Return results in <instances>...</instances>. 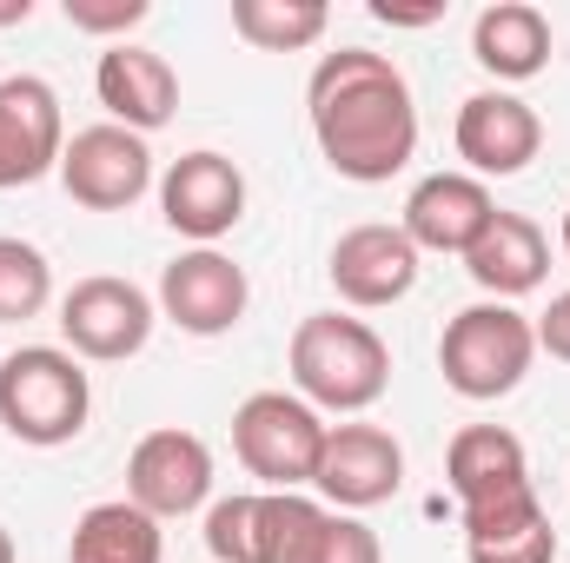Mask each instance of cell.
<instances>
[{"label":"cell","mask_w":570,"mask_h":563,"mask_svg":"<svg viewBox=\"0 0 570 563\" xmlns=\"http://www.w3.org/2000/svg\"><path fill=\"white\" fill-rule=\"evenodd\" d=\"M305 120H312L318 159L352 186H385L419 159L412 80L372 47H338L312 67Z\"/></svg>","instance_id":"6da1fadb"},{"label":"cell","mask_w":570,"mask_h":563,"mask_svg":"<svg viewBox=\"0 0 570 563\" xmlns=\"http://www.w3.org/2000/svg\"><path fill=\"white\" fill-rule=\"evenodd\" d=\"M292 385L312 412H338V418H358L385 398L392 385V352L385 338L365 325V318H345V312H312L298 318L292 332Z\"/></svg>","instance_id":"7a4b0ae2"},{"label":"cell","mask_w":570,"mask_h":563,"mask_svg":"<svg viewBox=\"0 0 570 563\" xmlns=\"http://www.w3.org/2000/svg\"><path fill=\"white\" fill-rule=\"evenodd\" d=\"M538 365V325L518 312V305H498V298H478L464 305L458 318H444V338H438V372L458 398L471 405H498L524 385V372Z\"/></svg>","instance_id":"3957f363"},{"label":"cell","mask_w":570,"mask_h":563,"mask_svg":"<svg viewBox=\"0 0 570 563\" xmlns=\"http://www.w3.org/2000/svg\"><path fill=\"white\" fill-rule=\"evenodd\" d=\"M94 412V385L80 372V358L67 345H20L0 358V424L7 437L33 444V451H53V444H73L87 431Z\"/></svg>","instance_id":"277c9868"},{"label":"cell","mask_w":570,"mask_h":563,"mask_svg":"<svg viewBox=\"0 0 570 563\" xmlns=\"http://www.w3.org/2000/svg\"><path fill=\"white\" fill-rule=\"evenodd\" d=\"M233 451L266 491H305L318 477L325 451V418L298 392H253L233 412Z\"/></svg>","instance_id":"5b68a950"},{"label":"cell","mask_w":570,"mask_h":563,"mask_svg":"<svg viewBox=\"0 0 570 563\" xmlns=\"http://www.w3.org/2000/svg\"><path fill=\"white\" fill-rule=\"evenodd\" d=\"M153 318H159V305H153L134 279H114V273L73 279V292L60 298V338H67V352L87 358V365L140 358L146 338H153Z\"/></svg>","instance_id":"8992f818"},{"label":"cell","mask_w":570,"mask_h":563,"mask_svg":"<svg viewBox=\"0 0 570 563\" xmlns=\"http://www.w3.org/2000/svg\"><path fill=\"white\" fill-rule=\"evenodd\" d=\"M312 491L358 517V511H379L405 491V444L385 431V424H325V451H318V477Z\"/></svg>","instance_id":"52a82bcc"},{"label":"cell","mask_w":570,"mask_h":563,"mask_svg":"<svg viewBox=\"0 0 570 563\" xmlns=\"http://www.w3.org/2000/svg\"><path fill=\"white\" fill-rule=\"evenodd\" d=\"M159 219L179 239H193V246H219L246 219V172L226 152H213V146L179 152L159 172Z\"/></svg>","instance_id":"ba28073f"},{"label":"cell","mask_w":570,"mask_h":563,"mask_svg":"<svg viewBox=\"0 0 570 563\" xmlns=\"http://www.w3.org/2000/svg\"><path fill=\"white\" fill-rule=\"evenodd\" d=\"M213 497V444L199 431L159 424L146 431L127 457V504H140L146 517H193Z\"/></svg>","instance_id":"9c48e42d"},{"label":"cell","mask_w":570,"mask_h":563,"mask_svg":"<svg viewBox=\"0 0 570 563\" xmlns=\"http://www.w3.org/2000/svg\"><path fill=\"white\" fill-rule=\"evenodd\" d=\"M60 186L73 206L87 213H127L140 206L146 186H153V146L127 127H80L67 152H60Z\"/></svg>","instance_id":"30bf717a"},{"label":"cell","mask_w":570,"mask_h":563,"mask_svg":"<svg viewBox=\"0 0 570 563\" xmlns=\"http://www.w3.org/2000/svg\"><path fill=\"white\" fill-rule=\"evenodd\" d=\"M153 305H159V318H173L193 338H226L246 318L253 285H246V266H233L219 246H193V253H179L159 273V298Z\"/></svg>","instance_id":"8fae6325"},{"label":"cell","mask_w":570,"mask_h":563,"mask_svg":"<svg viewBox=\"0 0 570 563\" xmlns=\"http://www.w3.org/2000/svg\"><path fill=\"white\" fill-rule=\"evenodd\" d=\"M451 140H458V159H464L471 179H518L544 152V120H538L531 100H518L504 87H484L458 107Z\"/></svg>","instance_id":"7c38bea8"},{"label":"cell","mask_w":570,"mask_h":563,"mask_svg":"<svg viewBox=\"0 0 570 563\" xmlns=\"http://www.w3.org/2000/svg\"><path fill=\"white\" fill-rule=\"evenodd\" d=\"M60 152H67L60 93H53L40 73L0 80V192L60 172Z\"/></svg>","instance_id":"4fadbf2b"},{"label":"cell","mask_w":570,"mask_h":563,"mask_svg":"<svg viewBox=\"0 0 570 563\" xmlns=\"http://www.w3.org/2000/svg\"><path fill=\"white\" fill-rule=\"evenodd\" d=\"M419 246L399 233V226H352L338 233L325 273H332V292L352 305V312H379V305H399L412 285H419Z\"/></svg>","instance_id":"5bb4252c"},{"label":"cell","mask_w":570,"mask_h":563,"mask_svg":"<svg viewBox=\"0 0 570 563\" xmlns=\"http://www.w3.org/2000/svg\"><path fill=\"white\" fill-rule=\"evenodd\" d=\"M491 219H498V199H491L484 179H471V172H425V179L412 186V199H405L399 233H405L419 253H451V259H464V253L484 239Z\"/></svg>","instance_id":"9a60e30c"},{"label":"cell","mask_w":570,"mask_h":563,"mask_svg":"<svg viewBox=\"0 0 570 563\" xmlns=\"http://www.w3.org/2000/svg\"><path fill=\"white\" fill-rule=\"evenodd\" d=\"M94 93H100L107 120L127 127V134H140V140L159 134L179 113V73H173V60L153 53V47H134V40H120V47H107L94 60Z\"/></svg>","instance_id":"2e32d148"},{"label":"cell","mask_w":570,"mask_h":563,"mask_svg":"<svg viewBox=\"0 0 570 563\" xmlns=\"http://www.w3.org/2000/svg\"><path fill=\"white\" fill-rule=\"evenodd\" d=\"M444 484L458 497V511H484L498 497H518V491H538L531 484V457H524V437L504 431V424H464L444 451Z\"/></svg>","instance_id":"e0dca14e"},{"label":"cell","mask_w":570,"mask_h":563,"mask_svg":"<svg viewBox=\"0 0 570 563\" xmlns=\"http://www.w3.org/2000/svg\"><path fill=\"white\" fill-rule=\"evenodd\" d=\"M464 273H471V285H478L484 298L511 305V298H524V292L544 285V273H551V239H544L538 219L498 206V219L484 226V239L464 253Z\"/></svg>","instance_id":"ac0fdd59"},{"label":"cell","mask_w":570,"mask_h":563,"mask_svg":"<svg viewBox=\"0 0 570 563\" xmlns=\"http://www.w3.org/2000/svg\"><path fill=\"white\" fill-rule=\"evenodd\" d=\"M471 60L498 87H524L551 67V13L531 0H491L471 20Z\"/></svg>","instance_id":"d6986e66"},{"label":"cell","mask_w":570,"mask_h":563,"mask_svg":"<svg viewBox=\"0 0 570 563\" xmlns=\"http://www.w3.org/2000/svg\"><path fill=\"white\" fill-rule=\"evenodd\" d=\"M458 517H464V563H558V524L538 504V491H518Z\"/></svg>","instance_id":"ffe728a7"},{"label":"cell","mask_w":570,"mask_h":563,"mask_svg":"<svg viewBox=\"0 0 570 563\" xmlns=\"http://www.w3.org/2000/svg\"><path fill=\"white\" fill-rule=\"evenodd\" d=\"M67 563H166V531L140 504L107 497V504L80 511V524L67 537Z\"/></svg>","instance_id":"44dd1931"},{"label":"cell","mask_w":570,"mask_h":563,"mask_svg":"<svg viewBox=\"0 0 570 563\" xmlns=\"http://www.w3.org/2000/svg\"><path fill=\"white\" fill-rule=\"evenodd\" d=\"M332 531V504L305 491H253V563H312Z\"/></svg>","instance_id":"7402d4cb"},{"label":"cell","mask_w":570,"mask_h":563,"mask_svg":"<svg viewBox=\"0 0 570 563\" xmlns=\"http://www.w3.org/2000/svg\"><path fill=\"white\" fill-rule=\"evenodd\" d=\"M332 27L325 0H233V33L259 53H305Z\"/></svg>","instance_id":"603a6c76"},{"label":"cell","mask_w":570,"mask_h":563,"mask_svg":"<svg viewBox=\"0 0 570 563\" xmlns=\"http://www.w3.org/2000/svg\"><path fill=\"white\" fill-rule=\"evenodd\" d=\"M53 298V266L40 246L27 239H0V325H27L40 318Z\"/></svg>","instance_id":"cb8c5ba5"},{"label":"cell","mask_w":570,"mask_h":563,"mask_svg":"<svg viewBox=\"0 0 570 563\" xmlns=\"http://www.w3.org/2000/svg\"><path fill=\"white\" fill-rule=\"evenodd\" d=\"M60 13H67L73 33H94V40L120 47L146 13H153V0H60Z\"/></svg>","instance_id":"d4e9b609"},{"label":"cell","mask_w":570,"mask_h":563,"mask_svg":"<svg viewBox=\"0 0 570 563\" xmlns=\"http://www.w3.org/2000/svg\"><path fill=\"white\" fill-rule=\"evenodd\" d=\"M312 563H385V544H379V531H372V524H358V517L332 511V531H325V544H318V557H312Z\"/></svg>","instance_id":"484cf974"},{"label":"cell","mask_w":570,"mask_h":563,"mask_svg":"<svg viewBox=\"0 0 570 563\" xmlns=\"http://www.w3.org/2000/svg\"><path fill=\"white\" fill-rule=\"evenodd\" d=\"M538 352H551L558 365H570V292H558L551 312L538 318Z\"/></svg>","instance_id":"4316f807"},{"label":"cell","mask_w":570,"mask_h":563,"mask_svg":"<svg viewBox=\"0 0 570 563\" xmlns=\"http://www.w3.org/2000/svg\"><path fill=\"white\" fill-rule=\"evenodd\" d=\"M372 20H379V27H438V20H444V0H425V7H399V0H372Z\"/></svg>","instance_id":"83f0119b"},{"label":"cell","mask_w":570,"mask_h":563,"mask_svg":"<svg viewBox=\"0 0 570 563\" xmlns=\"http://www.w3.org/2000/svg\"><path fill=\"white\" fill-rule=\"evenodd\" d=\"M33 20V0H0V27H27Z\"/></svg>","instance_id":"f1b7e54d"},{"label":"cell","mask_w":570,"mask_h":563,"mask_svg":"<svg viewBox=\"0 0 570 563\" xmlns=\"http://www.w3.org/2000/svg\"><path fill=\"white\" fill-rule=\"evenodd\" d=\"M0 563H13V537H7V524H0Z\"/></svg>","instance_id":"f546056e"},{"label":"cell","mask_w":570,"mask_h":563,"mask_svg":"<svg viewBox=\"0 0 570 563\" xmlns=\"http://www.w3.org/2000/svg\"><path fill=\"white\" fill-rule=\"evenodd\" d=\"M558 239H564V253H570V213H564V233H558Z\"/></svg>","instance_id":"4dcf8cb0"}]
</instances>
